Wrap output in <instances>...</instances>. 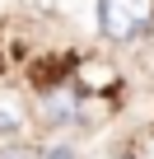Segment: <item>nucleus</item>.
Returning <instances> with one entry per match:
<instances>
[{
	"label": "nucleus",
	"instance_id": "nucleus-1",
	"mask_svg": "<svg viewBox=\"0 0 154 159\" xmlns=\"http://www.w3.org/2000/svg\"><path fill=\"white\" fill-rule=\"evenodd\" d=\"M94 10H98V33L108 42L140 38V0H94Z\"/></svg>",
	"mask_w": 154,
	"mask_h": 159
},
{
	"label": "nucleus",
	"instance_id": "nucleus-2",
	"mask_svg": "<svg viewBox=\"0 0 154 159\" xmlns=\"http://www.w3.org/2000/svg\"><path fill=\"white\" fill-rule=\"evenodd\" d=\"M80 103L84 94L75 84H51L37 94V122L42 126H65V122H80Z\"/></svg>",
	"mask_w": 154,
	"mask_h": 159
},
{
	"label": "nucleus",
	"instance_id": "nucleus-3",
	"mask_svg": "<svg viewBox=\"0 0 154 159\" xmlns=\"http://www.w3.org/2000/svg\"><path fill=\"white\" fill-rule=\"evenodd\" d=\"M80 94H89V98H108L117 84H121V70L112 66V61H98V56H89V61H80L75 66V80H70Z\"/></svg>",
	"mask_w": 154,
	"mask_h": 159
},
{
	"label": "nucleus",
	"instance_id": "nucleus-4",
	"mask_svg": "<svg viewBox=\"0 0 154 159\" xmlns=\"http://www.w3.org/2000/svg\"><path fill=\"white\" fill-rule=\"evenodd\" d=\"M28 131V112L14 98H0V145H19Z\"/></svg>",
	"mask_w": 154,
	"mask_h": 159
},
{
	"label": "nucleus",
	"instance_id": "nucleus-5",
	"mask_svg": "<svg viewBox=\"0 0 154 159\" xmlns=\"http://www.w3.org/2000/svg\"><path fill=\"white\" fill-rule=\"evenodd\" d=\"M103 117H112V103L84 94V103H80V126H103Z\"/></svg>",
	"mask_w": 154,
	"mask_h": 159
},
{
	"label": "nucleus",
	"instance_id": "nucleus-6",
	"mask_svg": "<svg viewBox=\"0 0 154 159\" xmlns=\"http://www.w3.org/2000/svg\"><path fill=\"white\" fill-rule=\"evenodd\" d=\"M37 159H80V150L70 140H47V145H37Z\"/></svg>",
	"mask_w": 154,
	"mask_h": 159
},
{
	"label": "nucleus",
	"instance_id": "nucleus-7",
	"mask_svg": "<svg viewBox=\"0 0 154 159\" xmlns=\"http://www.w3.org/2000/svg\"><path fill=\"white\" fill-rule=\"evenodd\" d=\"M0 159H37V150H28V145H24V150H19V145H5Z\"/></svg>",
	"mask_w": 154,
	"mask_h": 159
}]
</instances>
